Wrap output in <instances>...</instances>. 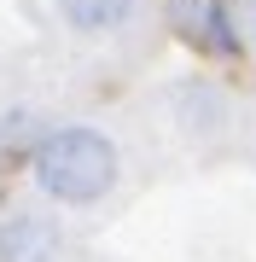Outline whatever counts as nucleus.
I'll list each match as a JSON object with an SVG mask.
<instances>
[{
  "instance_id": "nucleus-1",
  "label": "nucleus",
  "mask_w": 256,
  "mask_h": 262,
  "mask_svg": "<svg viewBox=\"0 0 256 262\" xmlns=\"http://www.w3.org/2000/svg\"><path fill=\"white\" fill-rule=\"evenodd\" d=\"M29 181L58 210H94L123 181V151L99 122H47L29 151Z\"/></svg>"
},
{
  "instance_id": "nucleus-4",
  "label": "nucleus",
  "mask_w": 256,
  "mask_h": 262,
  "mask_svg": "<svg viewBox=\"0 0 256 262\" xmlns=\"http://www.w3.org/2000/svg\"><path fill=\"white\" fill-rule=\"evenodd\" d=\"M175 122L180 134H192V140H204V134H221L227 128V94H221L210 76H187V82L175 88Z\"/></svg>"
},
{
  "instance_id": "nucleus-6",
  "label": "nucleus",
  "mask_w": 256,
  "mask_h": 262,
  "mask_svg": "<svg viewBox=\"0 0 256 262\" xmlns=\"http://www.w3.org/2000/svg\"><path fill=\"white\" fill-rule=\"evenodd\" d=\"M239 47H245V35H239V18H233V0H210V12H204V29H198V53L233 58Z\"/></svg>"
},
{
  "instance_id": "nucleus-7",
  "label": "nucleus",
  "mask_w": 256,
  "mask_h": 262,
  "mask_svg": "<svg viewBox=\"0 0 256 262\" xmlns=\"http://www.w3.org/2000/svg\"><path fill=\"white\" fill-rule=\"evenodd\" d=\"M250 41H256V0H250Z\"/></svg>"
},
{
  "instance_id": "nucleus-5",
  "label": "nucleus",
  "mask_w": 256,
  "mask_h": 262,
  "mask_svg": "<svg viewBox=\"0 0 256 262\" xmlns=\"http://www.w3.org/2000/svg\"><path fill=\"white\" fill-rule=\"evenodd\" d=\"M41 134H47V122H41L35 105H6L0 111V163H12V158L29 163V151H35Z\"/></svg>"
},
{
  "instance_id": "nucleus-2",
  "label": "nucleus",
  "mask_w": 256,
  "mask_h": 262,
  "mask_svg": "<svg viewBox=\"0 0 256 262\" xmlns=\"http://www.w3.org/2000/svg\"><path fill=\"white\" fill-rule=\"evenodd\" d=\"M0 262H64V227L41 210H6L0 215Z\"/></svg>"
},
{
  "instance_id": "nucleus-3",
  "label": "nucleus",
  "mask_w": 256,
  "mask_h": 262,
  "mask_svg": "<svg viewBox=\"0 0 256 262\" xmlns=\"http://www.w3.org/2000/svg\"><path fill=\"white\" fill-rule=\"evenodd\" d=\"M146 0H53V18L82 41H105V35H123L134 29Z\"/></svg>"
}]
</instances>
